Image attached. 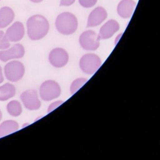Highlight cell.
Segmentation results:
<instances>
[{
    "label": "cell",
    "instance_id": "9a60e30c",
    "mask_svg": "<svg viewBox=\"0 0 160 160\" xmlns=\"http://www.w3.org/2000/svg\"><path fill=\"white\" fill-rule=\"evenodd\" d=\"M19 129V125L13 120H7L0 125V138L3 137L17 132Z\"/></svg>",
    "mask_w": 160,
    "mask_h": 160
},
{
    "label": "cell",
    "instance_id": "5bb4252c",
    "mask_svg": "<svg viewBox=\"0 0 160 160\" xmlns=\"http://www.w3.org/2000/svg\"><path fill=\"white\" fill-rule=\"evenodd\" d=\"M15 18L13 11L9 7H4L0 9V28H4L9 26Z\"/></svg>",
    "mask_w": 160,
    "mask_h": 160
},
{
    "label": "cell",
    "instance_id": "ffe728a7",
    "mask_svg": "<svg viewBox=\"0 0 160 160\" xmlns=\"http://www.w3.org/2000/svg\"><path fill=\"white\" fill-rule=\"evenodd\" d=\"M97 0H79V3L85 8H90L94 6Z\"/></svg>",
    "mask_w": 160,
    "mask_h": 160
},
{
    "label": "cell",
    "instance_id": "52a82bcc",
    "mask_svg": "<svg viewBox=\"0 0 160 160\" xmlns=\"http://www.w3.org/2000/svg\"><path fill=\"white\" fill-rule=\"evenodd\" d=\"M21 101L27 109L35 110L41 106V102L38 98L37 91L34 89H29L23 92L20 96Z\"/></svg>",
    "mask_w": 160,
    "mask_h": 160
},
{
    "label": "cell",
    "instance_id": "d6986e66",
    "mask_svg": "<svg viewBox=\"0 0 160 160\" xmlns=\"http://www.w3.org/2000/svg\"><path fill=\"white\" fill-rule=\"evenodd\" d=\"M9 41L2 31H0V49H7L10 47Z\"/></svg>",
    "mask_w": 160,
    "mask_h": 160
},
{
    "label": "cell",
    "instance_id": "ba28073f",
    "mask_svg": "<svg viewBox=\"0 0 160 160\" xmlns=\"http://www.w3.org/2000/svg\"><path fill=\"white\" fill-rule=\"evenodd\" d=\"M48 59L52 66L56 68H61L68 62L69 55L64 49L56 48L50 52Z\"/></svg>",
    "mask_w": 160,
    "mask_h": 160
},
{
    "label": "cell",
    "instance_id": "5b68a950",
    "mask_svg": "<svg viewBox=\"0 0 160 160\" xmlns=\"http://www.w3.org/2000/svg\"><path fill=\"white\" fill-rule=\"evenodd\" d=\"M79 65L83 72L88 74H93L101 67L102 62L97 55L88 54L82 57Z\"/></svg>",
    "mask_w": 160,
    "mask_h": 160
},
{
    "label": "cell",
    "instance_id": "e0dca14e",
    "mask_svg": "<svg viewBox=\"0 0 160 160\" xmlns=\"http://www.w3.org/2000/svg\"><path fill=\"white\" fill-rule=\"evenodd\" d=\"M7 110L8 113L13 117H18L22 112L21 104L18 101H12L8 104Z\"/></svg>",
    "mask_w": 160,
    "mask_h": 160
},
{
    "label": "cell",
    "instance_id": "7a4b0ae2",
    "mask_svg": "<svg viewBox=\"0 0 160 160\" xmlns=\"http://www.w3.org/2000/svg\"><path fill=\"white\" fill-rule=\"evenodd\" d=\"M78 26L76 17L71 13H62L58 16L56 19V28L60 33L63 35L72 34L76 31Z\"/></svg>",
    "mask_w": 160,
    "mask_h": 160
},
{
    "label": "cell",
    "instance_id": "6da1fadb",
    "mask_svg": "<svg viewBox=\"0 0 160 160\" xmlns=\"http://www.w3.org/2000/svg\"><path fill=\"white\" fill-rule=\"evenodd\" d=\"M27 26L28 35L32 41L42 39L48 34L49 29L48 21L41 15L30 18L27 21Z\"/></svg>",
    "mask_w": 160,
    "mask_h": 160
},
{
    "label": "cell",
    "instance_id": "30bf717a",
    "mask_svg": "<svg viewBox=\"0 0 160 160\" xmlns=\"http://www.w3.org/2000/svg\"><path fill=\"white\" fill-rule=\"evenodd\" d=\"M25 28L21 22H15L10 27L6 32V35L9 41L12 42H19L22 40L25 35Z\"/></svg>",
    "mask_w": 160,
    "mask_h": 160
},
{
    "label": "cell",
    "instance_id": "44dd1931",
    "mask_svg": "<svg viewBox=\"0 0 160 160\" xmlns=\"http://www.w3.org/2000/svg\"><path fill=\"white\" fill-rule=\"evenodd\" d=\"M63 103V102H61V101H58V102H55L51 104L48 108V113H50L51 111H53L54 109H56L60 105Z\"/></svg>",
    "mask_w": 160,
    "mask_h": 160
},
{
    "label": "cell",
    "instance_id": "9c48e42d",
    "mask_svg": "<svg viewBox=\"0 0 160 160\" xmlns=\"http://www.w3.org/2000/svg\"><path fill=\"white\" fill-rule=\"evenodd\" d=\"M24 46L20 44H17L10 49L0 51V60L6 62L13 59H19L25 55Z\"/></svg>",
    "mask_w": 160,
    "mask_h": 160
},
{
    "label": "cell",
    "instance_id": "484cf974",
    "mask_svg": "<svg viewBox=\"0 0 160 160\" xmlns=\"http://www.w3.org/2000/svg\"><path fill=\"white\" fill-rule=\"evenodd\" d=\"M0 1H1V0H0Z\"/></svg>",
    "mask_w": 160,
    "mask_h": 160
},
{
    "label": "cell",
    "instance_id": "8992f818",
    "mask_svg": "<svg viewBox=\"0 0 160 160\" xmlns=\"http://www.w3.org/2000/svg\"><path fill=\"white\" fill-rule=\"evenodd\" d=\"M100 39L98 35L93 31L84 32L80 35L79 43L81 46L85 50H95L100 46Z\"/></svg>",
    "mask_w": 160,
    "mask_h": 160
},
{
    "label": "cell",
    "instance_id": "7c38bea8",
    "mask_svg": "<svg viewBox=\"0 0 160 160\" xmlns=\"http://www.w3.org/2000/svg\"><path fill=\"white\" fill-rule=\"evenodd\" d=\"M119 29V25L116 20H110L105 23L98 34L100 40H106L111 38Z\"/></svg>",
    "mask_w": 160,
    "mask_h": 160
},
{
    "label": "cell",
    "instance_id": "ac0fdd59",
    "mask_svg": "<svg viewBox=\"0 0 160 160\" xmlns=\"http://www.w3.org/2000/svg\"><path fill=\"white\" fill-rule=\"evenodd\" d=\"M87 82V79L83 78H78L74 81L71 87V92L72 94L76 93Z\"/></svg>",
    "mask_w": 160,
    "mask_h": 160
},
{
    "label": "cell",
    "instance_id": "3957f363",
    "mask_svg": "<svg viewBox=\"0 0 160 160\" xmlns=\"http://www.w3.org/2000/svg\"><path fill=\"white\" fill-rule=\"evenodd\" d=\"M40 96L43 101H51L58 98L61 92L59 84L53 80L45 81L40 87Z\"/></svg>",
    "mask_w": 160,
    "mask_h": 160
},
{
    "label": "cell",
    "instance_id": "603a6c76",
    "mask_svg": "<svg viewBox=\"0 0 160 160\" xmlns=\"http://www.w3.org/2000/svg\"><path fill=\"white\" fill-rule=\"evenodd\" d=\"M4 80V78H3V74H2V69L1 67L0 66V84L3 82Z\"/></svg>",
    "mask_w": 160,
    "mask_h": 160
},
{
    "label": "cell",
    "instance_id": "2e32d148",
    "mask_svg": "<svg viewBox=\"0 0 160 160\" xmlns=\"http://www.w3.org/2000/svg\"><path fill=\"white\" fill-rule=\"evenodd\" d=\"M15 94L16 88L14 85L6 83L0 87V101H7L14 97Z\"/></svg>",
    "mask_w": 160,
    "mask_h": 160
},
{
    "label": "cell",
    "instance_id": "8fae6325",
    "mask_svg": "<svg viewBox=\"0 0 160 160\" xmlns=\"http://www.w3.org/2000/svg\"><path fill=\"white\" fill-rule=\"evenodd\" d=\"M107 17L106 11L102 7L95 8L91 13L88 19L87 27H94L99 26Z\"/></svg>",
    "mask_w": 160,
    "mask_h": 160
},
{
    "label": "cell",
    "instance_id": "cb8c5ba5",
    "mask_svg": "<svg viewBox=\"0 0 160 160\" xmlns=\"http://www.w3.org/2000/svg\"><path fill=\"white\" fill-rule=\"evenodd\" d=\"M30 1L32 2H34V3H39V2H41L43 0H30Z\"/></svg>",
    "mask_w": 160,
    "mask_h": 160
},
{
    "label": "cell",
    "instance_id": "d4e9b609",
    "mask_svg": "<svg viewBox=\"0 0 160 160\" xmlns=\"http://www.w3.org/2000/svg\"><path fill=\"white\" fill-rule=\"evenodd\" d=\"M2 118V113L1 111L0 110V121L1 120Z\"/></svg>",
    "mask_w": 160,
    "mask_h": 160
},
{
    "label": "cell",
    "instance_id": "4fadbf2b",
    "mask_svg": "<svg viewBox=\"0 0 160 160\" xmlns=\"http://www.w3.org/2000/svg\"><path fill=\"white\" fill-rule=\"evenodd\" d=\"M136 3L133 0H122L118 6L119 15L123 18L131 17L135 7Z\"/></svg>",
    "mask_w": 160,
    "mask_h": 160
},
{
    "label": "cell",
    "instance_id": "7402d4cb",
    "mask_svg": "<svg viewBox=\"0 0 160 160\" xmlns=\"http://www.w3.org/2000/svg\"><path fill=\"white\" fill-rule=\"evenodd\" d=\"M75 0H61V6H69L72 5Z\"/></svg>",
    "mask_w": 160,
    "mask_h": 160
},
{
    "label": "cell",
    "instance_id": "277c9868",
    "mask_svg": "<svg viewBox=\"0 0 160 160\" xmlns=\"http://www.w3.org/2000/svg\"><path fill=\"white\" fill-rule=\"evenodd\" d=\"M25 68L24 64L18 61L8 62L4 67L6 78L11 82H18L24 76Z\"/></svg>",
    "mask_w": 160,
    "mask_h": 160
}]
</instances>
